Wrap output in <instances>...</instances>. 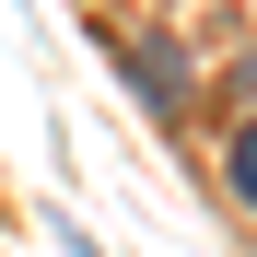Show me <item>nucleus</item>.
Listing matches in <instances>:
<instances>
[{"label": "nucleus", "mask_w": 257, "mask_h": 257, "mask_svg": "<svg viewBox=\"0 0 257 257\" xmlns=\"http://www.w3.org/2000/svg\"><path fill=\"white\" fill-rule=\"evenodd\" d=\"M222 176H234V199H245V210H257V117H245V128H234V164H222Z\"/></svg>", "instance_id": "f257e3e1"}]
</instances>
